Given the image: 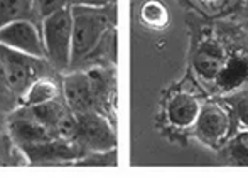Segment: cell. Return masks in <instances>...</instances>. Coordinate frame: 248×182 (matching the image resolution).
<instances>
[{"label":"cell","instance_id":"obj_1","mask_svg":"<svg viewBox=\"0 0 248 182\" xmlns=\"http://www.w3.org/2000/svg\"><path fill=\"white\" fill-rule=\"evenodd\" d=\"M73 49L71 68L83 66L110 34L115 15L108 5H71Z\"/></svg>","mask_w":248,"mask_h":182},{"label":"cell","instance_id":"obj_2","mask_svg":"<svg viewBox=\"0 0 248 182\" xmlns=\"http://www.w3.org/2000/svg\"><path fill=\"white\" fill-rule=\"evenodd\" d=\"M113 76L105 69L75 71L62 83V94L73 111H98L101 113L111 98Z\"/></svg>","mask_w":248,"mask_h":182},{"label":"cell","instance_id":"obj_3","mask_svg":"<svg viewBox=\"0 0 248 182\" xmlns=\"http://www.w3.org/2000/svg\"><path fill=\"white\" fill-rule=\"evenodd\" d=\"M46 58L56 73L71 69L73 49V17L71 5L44 17L41 22Z\"/></svg>","mask_w":248,"mask_h":182},{"label":"cell","instance_id":"obj_4","mask_svg":"<svg viewBox=\"0 0 248 182\" xmlns=\"http://www.w3.org/2000/svg\"><path fill=\"white\" fill-rule=\"evenodd\" d=\"M0 62L3 66L9 86L19 96V100L37 79L52 76L56 73L46 58L26 54L2 44H0Z\"/></svg>","mask_w":248,"mask_h":182},{"label":"cell","instance_id":"obj_5","mask_svg":"<svg viewBox=\"0 0 248 182\" xmlns=\"http://www.w3.org/2000/svg\"><path fill=\"white\" fill-rule=\"evenodd\" d=\"M75 140L92 152H108L117 149V136L110 121L98 111H75Z\"/></svg>","mask_w":248,"mask_h":182},{"label":"cell","instance_id":"obj_6","mask_svg":"<svg viewBox=\"0 0 248 182\" xmlns=\"http://www.w3.org/2000/svg\"><path fill=\"white\" fill-rule=\"evenodd\" d=\"M27 160L32 166H51V164H62L71 162V160H79L86 155V150L79 145L76 140L68 138H52L47 142L31 143V145L22 147Z\"/></svg>","mask_w":248,"mask_h":182},{"label":"cell","instance_id":"obj_7","mask_svg":"<svg viewBox=\"0 0 248 182\" xmlns=\"http://www.w3.org/2000/svg\"><path fill=\"white\" fill-rule=\"evenodd\" d=\"M0 44L31 56L46 58L41 26L31 20H16L0 27Z\"/></svg>","mask_w":248,"mask_h":182},{"label":"cell","instance_id":"obj_8","mask_svg":"<svg viewBox=\"0 0 248 182\" xmlns=\"http://www.w3.org/2000/svg\"><path fill=\"white\" fill-rule=\"evenodd\" d=\"M9 132L19 149L31 143L52 140L51 132L29 113L26 106H19L9 113Z\"/></svg>","mask_w":248,"mask_h":182},{"label":"cell","instance_id":"obj_9","mask_svg":"<svg viewBox=\"0 0 248 182\" xmlns=\"http://www.w3.org/2000/svg\"><path fill=\"white\" fill-rule=\"evenodd\" d=\"M196 135L208 143H216L228 134L230 118L221 106L216 105H206L199 108V115L196 118Z\"/></svg>","mask_w":248,"mask_h":182},{"label":"cell","instance_id":"obj_10","mask_svg":"<svg viewBox=\"0 0 248 182\" xmlns=\"http://www.w3.org/2000/svg\"><path fill=\"white\" fill-rule=\"evenodd\" d=\"M193 66L202 79H216L218 73L225 66V52L221 46L215 41H204L194 54Z\"/></svg>","mask_w":248,"mask_h":182},{"label":"cell","instance_id":"obj_11","mask_svg":"<svg viewBox=\"0 0 248 182\" xmlns=\"http://www.w3.org/2000/svg\"><path fill=\"white\" fill-rule=\"evenodd\" d=\"M199 105L196 98L187 93H177L167 103V118L176 127H189L196 121Z\"/></svg>","mask_w":248,"mask_h":182},{"label":"cell","instance_id":"obj_12","mask_svg":"<svg viewBox=\"0 0 248 182\" xmlns=\"http://www.w3.org/2000/svg\"><path fill=\"white\" fill-rule=\"evenodd\" d=\"M16 20H31L41 26L34 0H0V27Z\"/></svg>","mask_w":248,"mask_h":182},{"label":"cell","instance_id":"obj_13","mask_svg":"<svg viewBox=\"0 0 248 182\" xmlns=\"http://www.w3.org/2000/svg\"><path fill=\"white\" fill-rule=\"evenodd\" d=\"M248 78V62L243 58H233L228 62H225V66L221 68V71L216 76V83L221 90L230 91L235 90L242 85L243 81H247Z\"/></svg>","mask_w":248,"mask_h":182},{"label":"cell","instance_id":"obj_14","mask_svg":"<svg viewBox=\"0 0 248 182\" xmlns=\"http://www.w3.org/2000/svg\"><path fill=\"white\" fill-rule=\"evenodd\" d=\"M54 98H59V86L52 76H44L37 79L29 90L20 98V106H36V105L46 103Z\"/></svg>","mask_w":248,"mask_h":182},{"label":"cell","instance_id":"obj_15","mask_svg":"<svg viewBox=\"0 0 248 182\" xmlns=\"http://www.w3.org/2000/svg\"><path fill=\"white\" fill-rule=\"evenodd\" d=\"M226 160L236 166H248V132L236 135L226 147Z\"/></svg>","mask_w":248,"mask_h":182},{"label":"cell","instance_id":"obj_16","mask_svg":"<svg viewBox=\"0 0 248 182\" xmlns=\"http://www.w3.org/2000/svg\"><path fill=\"white\" fill-rule=\"evenodd\" d=\"M20 106V100L12 88L9 86V81L5 78V71H3V66L0 62V110L3 113H10L16 108Z\"/></svg>","mask_w":248,"mask_h":182},{"label":"cell","instance_id":"obj_17","mask_svg":"<svg viewBox=\"0 0 248 182\" xmlns=\"http://www.w3.org/2000/svg\"><path fill=\"white\" fill-rule=\"evenodd\" d=\"M142 19L154 27H162L167 22V10L160 2L150 0L142 9Z\"/></svg>","mask_w":248,"mask_h":182},{"label":"cell","instance_id":"obj_18","mask_svg":"<svg viewBox=\"0 0 248 182\" xmlns=\"http://www.w3.org/2000/svg\"><path fill=\"white\" fill-rule=\"evenodd\" d=\"M69 0H34V7H36V12L39 15L41 22H43L44 17L51 15V14L58 12L61 9L69 7Z\"/></svg>","mask_w":248,"mask_h":182},{"label":"cell","instance_id":"obj_19","mask_svg":"<svg viewBox=\"0 0 248 182\" xmlns=\"http://www.w3.org/2000/svg\"><path fill=\"white\" fill-rule=\"evenodd\" d=\"M238 118H240V121H242L245 127H248V96L247 98H243L242 101L238 103Z\"/></svg>","mask_w":248,"mask_h":182},{"label":"cell","instance_id":"obj_20","mask_svg":"<svg viewBox=\"0 0 248 182\" xmlns=\"http://www.w3.org/2000/svg\"><path fill=\"white\" fill-rule=\"evenodd\" d=\"M110 0H69L71 5L79 3V5H107Z\"/></svg>","mask_w":248,"mask_h":182},{"label":"cell","instance_id":"obj_21","mask_svg":"<svg viewBox=\"0 0 248 182\" xmlns=\"http://www.w3.org/2000/svg\"><path fill=\"white\" fill-rule=\"evenodd\" d=\"M0 113H3V111H2V110H0Z\"/></svg>","mask_w":248,"mask_h":182},{"label":"cell","instance_id":"obj_22","mask_svg":"<svg viewBox=\"0 0 248 182\" xmlns=\"http://www.w3.org/2000/svg\"><path fill=\"white\" fill-rule=\"evenodd\" d=\"M208 2H209V0H208Z\"/></svg>","mask_w":248,"mask_h":182}]
</instances>
